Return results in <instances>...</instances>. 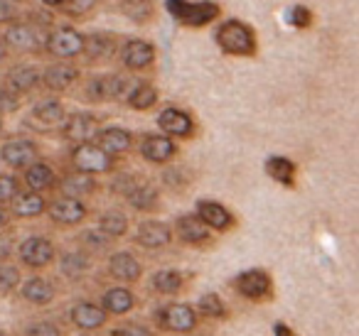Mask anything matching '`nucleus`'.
<instances>
[{
    "label": "nucleus",
    "mask_w": 359,
    "mask_h": 336,
    "mask_svg": "<svg viewBox=\"0 0 359 336\" xmlns=\"http://www.w3.org/2000/svg\"><path fill=\"white\" fill-rule=\"evenodd\" d=\"M217 45L224 55L231 57H254L256 55V32L241 20H224L217 27Z\"/></svg>",
    "instance_id": "nucleus-1"
},
{
    "label": "nucleus",
    "mask_w": 359,
    "mask_h": 336,
    "mask_svg": "<svg viewBox=\"0 0 359 336\" xmlns=\"http://www.w3.org/2000/svg\"><path fill=\"white\" fill-rule=\"evenodd\" d=\"M168 13L185 27H205L219 18V6L212 0L190 3V0H165Z\"/></svg>",
    "instance_id": "nucleus-2"
},
{
    "label": "nucleus",
    "mask_w": 359,
    "mask_h": 336,
    "mask_svg": "<svg viewBox=\"0 0 359 336\" xmlns=\"http://www.w3.org/2000/svg\"><path fill=\"white\" fill-rule=\"evenodd\" d=\"M155 324L170 334H192L200 324V314L192 304L185 302H170L155 312Z\"/></svg>",
    "instance_id": "nucleus-3"
},
{
    "label": "nucleus",
    "mask_w": 359,
    "mask_h": 336,
    "mask_svg": "<svg viewBox=\"0 0 359 336\" xmlns=\"http://www.w3.org/2000/svg\"><path fill=\"white\" fill-rule=\"evenodd\" d=\"M135 81L123 74H99L84 84V96L89 101H121L128 96Z\"/></svg>",
    "instance_id": "nucleus-4"
},
{
    "label": "nucleus",
    "mask_w": 359,
    "mask_h": 336,
    "mask_svg": "<svg viewBox=\"0 0 359 336\" xmlns=\"http://www.w3.org/2000/svg\"><path fill=\"white\" fill-rule=\"evenodd\" d=\"M0 40L6 42V47H13L18 52H37L45 50L47 32L40 25H32V22H11L3 32Z\"/></svg>",
    "instance_id": "nucleus-5"
},
{
    "label": "nucleus",
    "mask_w": 359,
    "mask_h": 336,
    "mask_svg": "<svg viewBox=\"0 0 359 336\" xmlns=\"http://www.w3.org/2000/svg\"><path fill=\"white\" fill-rule=\"evenodd\" d=\"M72 164H74L76 172L84 174H106L114 169V158L106 155L104 150L96 143H84V145H74L72 150Z\"/></svg>",
    "instance_id": "nucleus-6"
},
{
    "label": "nucleus",
    "mask_w": 359,
    "mask_h": 336,
    "mask_svg": "<svg viewBox=\"0 0 359 336\" xmlns=\"http://www.w3.org/2000/svg\"><path fill=\"white\" fill-rule=\"evenodd\" d=\"M18 258L25 267L32 270H42V267L52 265L57 258V248L50 238L45 236H30L18 246Z\"/></svg>",
    "instance_id": "nucleus-7"
},
{
    "label": "nucleus",
    "mask_w": 359,
    "mask_h": 336,
    "mask_svg": "<svg viewBox=\"0 0 359 336\" xmlns=\"http://www.w3.org/2000/svg\"><path fill=\"white\" fill-rule=\"evenodd\" d=\"M45 50L57 59H72L84 52V35L76 32L74 27H57L55 32L47 35Z\"/></svg>",
    "instance_id": "nucleus-8"
},
{
    "label": "nucleus",
    "mask_w": 359,
    "mask_h": 336,
    "mask_svg": "<svg viewBox=\"0 0 359 336\" xmlns=\"http://www.w3.org/2000/svg\"><path fill=\"white\" fill-rule=\"evenodd\" d=\"M37 158H40V150L27 138H13L0 145V162L6 164V167L25 169L32 162H37Z\"/></svg>",
    "instance_id": "nucleus-9"
},
{
    "label": "nucleus",
    "mask_w": 359,
    "mask_h": 336,
    "mask_svg": "<svg viewBox=\"0 0 359 336\" xmlns=\"http://www.w3.org/2000/svg\"><path fill=\"white\" fill-rule=\"evenodd\" d=\"M99 118L91 113H72L65 118V123H62V135H65L69 143L74 145H84V143H91V140H96V135H99Z\"/></svg>",
    "instance_id": "nucleus-10"
},
{
    "label": "nucleus",
    "mask_w": 359,
    "mask_h": 336,
    "mask_svg": "<svg viewBox=\"0 0 359 336\" xmlns=\"http://www.w3.org/2000/svg\"><path fill=\"white\" fill-rule=\"evenodd\" d=\"M89 214L84 202L79 199H69V197H57L47 204V216L57 223V226H76L81 223Z\"/></svg>",
    "instance_id": "nucleus-11"
},
{
    "label": "nucleus",
    "mask_w": 359,
    "mask_h": 336,
    "mask_svg": "<svg viewBox=\"0 0 359 336\" xmlns=\"http://www.w3.org/2000/svg\"><path fill=\"white\" fill-rule=\"evenodd\" d=\"M138 153L143 160L153 164H165L177 155V145L175 140H170L168 135L163 133H145L140 138V145H138Z\"/></svg>",
    "instance_id": "nucleus-12"
},
{
    "label": "nucleus",
    "mask_w": 359,
    "mask_h": 336,
    "mask_svg": "<svg viewBox=\"0 0 359 336\" xmlns=\"http://www.w3.org/2000/svg\"><path fill=\"white\" fill-rule=\"evenodd\" d=\"M231 287H234L236 295L259 302L271 295V277L266 270H246V272H239V275L231 280Z\"/></svg>",
    "instance_id": "nucleus-13"
},
{
    "label": "nucleus",
    "mask_w": 359,
    "mask_h": 336,
    "mask_svg": "<svg viewBox=\"0 0 359 336\" xmlns=\"http://www.w3.org/2000/svg\"><path fill=\"white\" fill-rule=\"evenodd\" d=\"M172 226L163 221H155V218H148V221H140L138 228H135V243L145 251H158V248L170 246L172 241Z\"/></svg>",
    "instance_id": "nucleus-14"
},
{
    "label": "nucleus",
    "mask_w": 359,
    "mask_h": 336,
    "mask_svg": "<svg viewBox=\"0 0 359 336\" xmlns=\"http://www.w3.org/2000/svg\"><path fill=\"white\" fill-rule=\"evenodd\" d=\"M158 125L163 130V135H168L170 140L172 138H190L195 133V120L187 111L182 108H163V113L158 115Z\"/></svg>",
    "instance_id": "nucleus-15"
},
{
    "label": "nucleus",
    "mask_w": 359,
    "mask_h": 336,
    "mask_svg": "<svg viewBox=\"0 0 359 336\" xmlns=\"http://www.w3.org/2000/svg\"><path fill=\"white\" fill-rule=\"evenodd\" d=\"M121 62L126 69L130 71H143L155 62V47L148 40H128L121 45Z\"/></svg>",
    "instance_id": "nucleus-16"
},
{
    "label": "nucleus",
    "mask_w": 359,
    "mask_h": 336,
    "mask_svg": "<svg viewBox=\"0 0 359 336\" xmlns=\"http://www.w3.org/2000/svg\"><path fill=\"white\" fill-rule=\"evenodd\" d=\"M109 275L116 277L118 282H123V285H133V282H138L140 275H143V265H140V260L133 253L116 251V253H111V258H109Z\"/></svg>",
    "instance_id": "nucleus-17"
},
{
    "label": "nucleus",
    "mask_w": 359,
    "mask_h": 336,
    "mask_svg": "<svg viewBox=\"0 0 359 336\" xmlns=\"http://www.w3.org/2000/svg\"><path fill=\"white\" fill-rule=\"evenodd\" d=\"M172 236H177L185 246H202V243L210 241L212 233L195 214H182V216L175 218Z\"/></svg>",
    "instance_id": "nucleus-18"
},
{
    "label": "nucleus",
    "mask_w": 359,
    "mask_h": 336,
    "mask_svg": "<svg viewBox=\"0 0 359 336\" xmlns=\"http://www.w3.org/2000/svg\"><path fill=\"white\" fill-rule=\"evenodd\" d=\"M69 319L76 329H81L84 334H89V331L101 329V326L106 324V319H109V314H106L96 302H76L69 312Z\"/></svg>",
    "instance_id": "nucleus-19"
},
{
    "label": "nucleus",
    "mask_w": 359,
    "mask_h": 336,
    "mask_svg": "<svg viewBox=\"0 0 359 336\" xmlns=\"http://www.w3.org/2000/svg\"><path fill=\"white\" fill-rule=\"evenodd\" d=\"M195 216L205 223L210 231H229L234 226V216L226 206H222L219 202H197Z\"/></svg>",
    "instance_id": "nucleus-20"
},
{
    "label": "nucleus",
    "mask_w": 359,
    "mask_h": 336,
    "mask_svg": "<svg viewBox=\"0 0 359 336\" xmlns=\"http://www.w3.org/2000/svg\"><path fill=\"white\" fill-rule=\"evenodd\" d=\"M81 71L74 64H52L40 71V84L50 91H67L79 81Z\"/></svg>",
    "instance_id": "nucleus-21"
},
{
    "label": "nucleus",
    "mask_w": 359,
    "mask_h": 336,
    "mask_svg": "<svg viewBox=\"0 0 359 336\" xmlns=\"http://www.w3.org/2000/svg\"><path fill=\"white\" fill-rule=\"evenodd\" d=\"M57 187H60V197H69V199H79L84 202L86 197L96 192V179L91 174L84 172H69L62 179H57Z\"/></svg>",
    "instance_id": "nucleus-22"
},
{
    "label": "nucleus",
    "mask_w": 359,
    "mask_h": 336,
    "mask_svg": "<svg viewBox=\"0 0 359 336\" xmlns=\"http://www.w3.org/2000/svg\"><path fill=\"white\" fill-rule=\"evenodd\" d=\"M96 145H99L106 155L116 158V155H123L133 148V133L126 130V128H118V125H111V128L99 130V135H96Z\"/></svg>",
    "instance_id": "nucleus-23"
},
{
    "label": "nucleus",
    "mask_w": 359,
    "mask_h": 336,
    "mask_svg": "<svg viewBox=\"0 0 359 336\" xmlns=\"http://www.w3.org/2000/svg\"><path fill=\"white\" fill-rule=\"evenodd\" d=\"M35 86H40V71L30 64H20V66H13L6 76V91L15 96L22 94H30Z\"/></svg>",
    "instance_id": "nucleus-24"
},
{
    "label": "nucleus",
    "mask_w": 359,
    "mask_h": 336,
    "mask_svg": "<svg viewBox=\"0 0 359 336\" xmlns=\"http://www.w3.org/2000/svg\"><path fill=\"white\" fill-rule=\"evenodd\" d=\"M99 307L106 312V314L123 316V314H128V312L135 307V297H133V292H130L126 285L109 287V290L101 295V304Z\"/></svg>",
    "instance_id": "nucleus-25"
},
{
    "label": "nucleus",
    "mask_w": 359,
    "mask_h": 336,
    "mask_svg": "<svg viewBox=\"0 0 359 336\" xmlns=\"http://www.w3.org/2000/svg\"><path fill=\"white\" fill-rule=\"evenodd\" d=\"M47 211V202L42 194L37 192H30V189H25V192H18L15 197H13L11 202V214L18 218H37L42 216V214Z\"/></svg>",
    "instance_id": "nucleus-26"
},
{
    "label": "nucleus",
    "mask_w": 359,
    "mask_h": 336,
    "mask_svg": "<svg viewBox=\"0 0 359 336\" xmlns=\"http://www.w3.org/2000/svg\"><path fill=\"white\" fill-rule=\"evenodd\" d=\"M22 172H25V187L30 189V192L45 194L57 187V174L47 162L37 160V162H32L30 167H25Z\"/></svg>",
    "instance_id": "nucleus-27"
},
{
    "label": "nucleus",
    "mask_w": 359,
    "mask_h": 336,
    "mask_svg": "<svg viewBox=\"0 0 359 336\" xmlns=\"http://www.w3.org/2000/svg\"><path fill=\"white\" fill-rule=\"evenodd\" d=\"M20 297L30 302V304L42 307L55 300L57 287L52 285V280H47V277H30V280H25L20 285Z\"/></svg>",
    "instance_id": "nucleus-28"
},
{
    "label": "nucleus",
    "mask_w": 359,
    "mask_h": 336,
    "mask_svg": "<svg viewBox=\"0 0 359 336\" xmlns=\"http://www.w3.org/2000/svg\"><path fill=\"white\" fill-rule=\"evenodd\" d=\"M126 104L133 111H148L158 104V89L150 81H135L133 89L126 96Z\"/></svg>",
    "instance_id": "nucleus-29"
},
{
    "label": "nucleus",
    "mask_w": 359,
    "mask_h": 336,
    "mask_svg": "<svg viewBox=\"0 0 359 336\" xmlns=\"http://www.w3.org/2000/svg\"><path fill=\"white\" fill-rule=\"evenodd\" d=\"M32 118L40 120V123H45V125H60V123H65L67 111H65V106H62V101L42 99L32 106Z\"/></svg>",
    "instance_id": "nucleus-30"
},
{
    "label": "nucleus",
    "mask_w": 359,
    "mask_h": 336,
    "mask_svg": "<svg viewBox=\"0 0 359 336\" xmlns=\"http://www.w3.org/2000/svg\"><path fill=\"white\" fill-rule=\"evenodd\" d=\"M150 282H153V290L158 292V295L172 297L182 290V285H185V275H182L180 270H175V267H165V270L155 272Z\"/></svg>",
    "instance_id": "nucleus-31"
},
{
    "label": "nucleus",
    "mask_w": 359,
    "mask_h": 336,
    "mask_svg": "<svg viewBox=\"0 0 359 336\" xmlns=\"http://www.w3.org/2000/svg\"><path fill=\"white\" fill-rule=\"evenodd\" d=\"M118 10L135 25H145L155 18L153 0H118Z\"/></svg>",
    "instance_id": "nucleus-32"
},
{
    "label": "nucleus",
    "mask_w": 359,
    "mask_h": 336,
    "mask_svg": "<svg viewBox=\"0 0 359 336\" xmlns=\"http://www.w3.org/2000/svg\"><path fill=\"white\" fill-rule=\"evenodd\" d=\"M114 50H116L114 37L96 32V35L84 37V52H81V55H86L91 62H101V59H109V57L114 55Z\"/></svg>",
    "instance_id": "nucleus-33"
},
{
    "label": "nucleus",
    "mask_w": 359,
    "mask_h": 336,
    "mask_svg": "<svg viewBox=\"0 0 359 336\" xmlns=\"http://www.w3.org/2000/svg\"><path fill=\"white\" fill-rule=\"evenodd\" d=\"M99 231L104 233L106 238H121L128 233V216L118 209H111V211H104L99 216Z\"/></svg>",
    "instance_id": "nucleus-34"
},
{
    "label": "nucleus",
    "mask_w": 359,
    "mask_h": 336,
    "mask_svg": "<svg viewBox=\"0 0 359 336\" xmlns=\"http://www.w3.org/2000/svg\"><path fill=\"white\" fill-rule=\"evenodd\" d=\"M126 199H128L130 206L138 209V211H153V209H158L160 194L150 182H138L133 187V192H130Z\"/></svg>",
    "instance_id": "nucleus-35"
},
{
    "label": "nucleus",
    "mask_w": 359,
    "mask_h": 336,
    "mask_svg": "<svg viewBox=\"0 0 359 336\" xmlns=\"http://www.w3.org/2000/svg\"><path fill=\"white\" fill-rule=\"evenodd\" d=\"M60 270L67 280H76L81 277L86 270H89V255H84L81 251H69L62 255V262H60Z\"/></svg>",
    "instance_id": "nucleus-36"
},
{
    "label": "nucleus",
    "mask_w": 359,
    "mask_h": 336,
    "mask_svg": "<svg viewBox=\"0 0 359 336\" xmlns=\"http://www.w3.org/2000/svg\"><path fill=\"white\" fill-rule=\"evenodd\" d=\"M195 312L202 316H207V319H222V316H226V307L217 292H207V295H202L200 300H197Z\"/></svg>",
    "instance_id": "nucleus-37"
},
{
    "label": "nucleus",
    "mask_w": 359,
    "mask_h": 336,
    "mask_svg": "<svg viewBox=\"0 0 359 336\" xmlns=\"http://www.w3.org/2000/svg\"><path fill=\"white\" fill-rule=\"evenodd\" d=\"M266 172L280 184H293L295 179V164L288 158H269L266 162Z\"/></svg>",
    "instance_id": "nucleus-38"
},
{
    "label": "nucleus",
    "mask_w": 359,
    "mask_h": 336,
    "mask_svg": "<svg viewBox=\"0 0 359 336\" xmlns=\"http://www.w3.org/2000/svg\"><path fill=\"white\" fill-rule=\"evenodd\" d=\"M79 243L84 255H101V253L111 248V238H106L99 228L96 231H84L79 236Z\"/></svg>",
    "instance_id": "nucleus-39"
},
{
    "label": "nucleus",
    "mask_w": 359,
    "mask_h": 336,
    "mask_svg": "<svg viewBox=\"0 0 359 336\" xmlns=\"http://www.w3.org/2000/svg\"><path fill=\"white\" fill-rule=\"evenodd\" d=\"M20 287V270L11 262H0V295H11Z\"/></svg>",
    "instance_id": "nucleus-40"
},
{
    "label": "nucleus",
    "mask_w": 359,
    "mask_h": 336,
    "mask_svg": "<svg viewBox=\"0 0 359 336\" xmlns=\"http://www.w3.org/2000/svg\"><path fill=\"white\" fill-rule=\"evenodd\" d=\"M111 336H155L153 329L143 321H123V324L114 326Z\"/></svg>",
    "instance_id": "nucleus-41"
},
{
    "label": "nucleus",
    "mask_w": 359,
    "mask_h": 336,
    "mask_svg": "<svg viewBox=\"0 0 359 336\" xmlns=\"http://www.w3.org/2000/svg\"><path fill=\"white\" fill-rule=\"evenodd\" d=\"M18 192H20V182L13 174H0V206L11 204Z\"/></svg>",
    "instance_id": "nucleus-42"
},
{
    "label": "nucleus",
    "mask_w": 359,
    "mask_h": 336,
    "mask_svg": "<svg viewBox=\"0 0 359 336\" xmlns=\"http://www.w3.org/2000/svg\"><path fill=\"white\" fill-rule=\"evenodd\" d=\"M25 336H62V329L55 321H35L25 329Z\"/></svg>",
    "instance_id": "nucleus-43"
},
{
    "label": "nucleus",
    "mask_w": 359,
    "mask_h": 336,
    "mask_svg": "<svg viewBox=\"0 0 359 336\" xmlns=\"http://www.w3.org/2000/svg\"><path fill=\"white\" fill-rule=\"evenodd\" d=\"M135 184H138V179H135L133 174H118V177L114 179V184H111V192L118 194V197H128Z\"/></svg>",
    "instance_id": "nucleus-44"
},
{
    "label": "nucleus",
    "mask_w": 359,
    "mask_h": 336,
    "mask_svg": "<svg viewBox=\"0 0 359 336\" xmlns=\"http://www.w3.org/2000/svg\"><path fill=\"white\" fill-rule=\"evenodd\" d=\"M96 6V0H65V6L60 10H65L67 15H84Z\"/></svg>",
    "instance_id": "nucleus-45"
},
{
    "label": "nucleus",
    "mask_w": 359,
    "mask_h": 336,
    "mask_svg": "<svg viewBox=\"0 0 359 336\" xmlns=\"http://www.w3.org/2000/svg\"><path fill=\"white\" fill-rule=\"evenodd\" d=\"M20 13V0H0V22H15Z\"/></svg>",
    "instance_id": "nucleus-46"
},
{
    "label": "nucleus",
    "mask_w": 359,
    "mask_h": 336,
    "mask_svg": "<svg viewBox=\"0 0 359 336\" xmlns=\"http://www.w3.org/2000/svg\"><path fill=\"white\" fill-rule=\"evenodd\" d=\"M18 108H20V99L15 94H11V91L0 89V115H11Z\"/></svg>",
    "instance_id": "nucleus-47"
},
{
    "label": "nucleus",
    "mask_w": 359,
    "mask_h": 336,
    "mask_svg": "<svg viewBox=\"0 0 359 336\" xmlns=\"http://www.w3.org/2000/svg\"><path fill=\"white\" fill-rule=\"evenodd\" d=\"M310 22H313V15H310V10L305 6H295L293 10H290V25L310 27Z\"/></svg>",
    "instance_id": "nucleus-48"
},
{
    "label": "nucleus",
    "mask_w": 359,
    "mask_h": 336,
    "mask_svg": "<svg viewBox=\"0 0 359 336\" xmlns=\"http://www.w3.org/2000/svg\"><path fill=\"white\" fill-rule=\"evenodd\" d=\"M8 221H11V214H8L6 209L0 206V231H3V228L8 226Z\"/></svg>",
    "instance_id": "nucleus-49"
},
{
    "label": "nucleus",
    "mask_w": 359,
    "mask_h": 336,
    "mask_svg": "<svg viewBox=\"0 0 359 336\" xmlns=\"http://www.w3.org/2000/svg\"><path fill=\"white\" fill-rule=\"evenodd\" d=\"M42 6H47V8H62V6H65V0H42Z\"/></svg>",
    "instance_id": "nucleus-50"
},
{
    "label": "nucleus",
    "mask_w": 359,
    "mask_h": 336,
    "mask_svg": "<svg viewBox=\"0 0 359 336\" xmlns=\"http://www.w3.org/2000/svg\"><path fill=\"white\" fill-rule=\"evenodd\" d=\"M6 55H8V47H6V42L0 40V62L6 59Z\"/></svg>",
    "instance_id": "nucleus-51"
},
{
    "label": "nucleus",
    "mask_w": 359,
    "mask_h": 336,
    "mask_svg": "<svg viewBox=\"0 0 359 336\" xmlns=\"http://www.w3.org/2000/svg\"><path fill=\"white\" fill-rule=\"evenodd\" d=\"M0 130H3V123H0Z\"/></svg>",
    "instance_id": "nucleus-52"
},
{
    "label": "nucleus",
    "mask_w": 359,
    "mask_h": 336,
    "mask_svg": "<svg viewBox=\"0 0 359 336\" xmlns=\"http://www.w3.org/2000/svg\"><path fill=\"white\" fill-rule=\"evenodd\" d=\"M0 336H3V334H0Z\"/></svg>",
    "instance_id": "nucleus-53"
},
{
    "label": "nucleus",
    "mask_w": 359,
    "mask_h": 336,
    "mask_svg": "<svg viewBox=\"0 0 359 336\" xmlns=\"http://www.w3.org/2000/svg\"><path fill=\"white\" fill-rule=\"evenodd\" d=\"M84 336H86V334H84Z\"/></svg>",
    "instance_id": "nucleus-54"
}]
</instances>
